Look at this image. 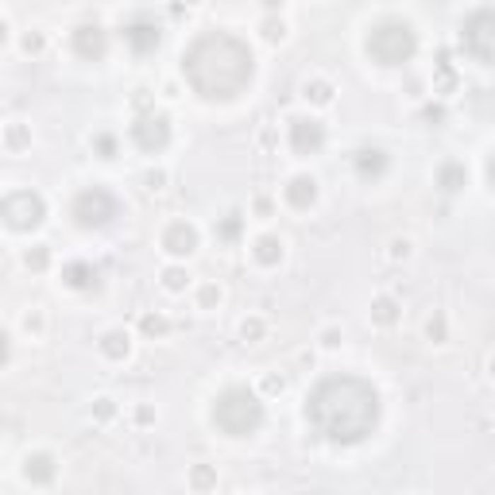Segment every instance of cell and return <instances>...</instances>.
<instances>
[{
    "mask_svg": "<svg viewBox=\"0 0 495 495\" xmlns=\"http://www.w3.org/2000/svg\"><path fill=\"white\" fill-rule=\"evenodd\" d=\"M194 484H197V488H209V484H213V472H209V468H197V472H194Z\"/></svg>",
    "mask_w": 495,
    "mask_h": 495,
    "instance_id": "obj_28",
    "label": "cell"
},
{
    "mask_svg": "<svg viewBox=\"0 0 495 495\" xmlns=\"http://www.w3.org/2000/svg\"><path fill=\"white\" fill-rule=\"evenodd\" d=\"M371 318H375L379 325H395V321H399V306H395V298H379L375 306H371Z\"/></svg>",
    "mask_w": 495,
    "mask_h": 495,
    "instance_id": "obj_20",
    "label": "cell"
},
{
    "mask_svg": "<svg viewBox=\"0 0 495 495\" xmlns=\"http://www.w3.org/2000/svg\"><path fill=\"white\" fill-rule=\"evenodd\" d=\"M0 217H4V225L16 228V233H31V228L43 225L47 202L35 194V190H12V194L0 202Z\"/></svg>",
    "mask_w": 495,
    "mask_h": 495,
    "instance_id": "obj_7",
    "label": "cell"
},
{
    "mask_svg": "<svg viewBox=\"0 0 495 495\" xmlns=\"http://www.w3.org/2000/svg\"><path fill=\"white\" fill-rule=\"evenodd\" d=\"M163 248H167L170 255H194V248H197V228L190 225V221H175V225L163 233Z\"/></svg>",
    "mask_w": 495,
    "mask_h": 495,
    "instance_id": "obj_12",
    "label": "cell"
},
{
    "mask_svg": "<svg viewBox=\"0 0 495 495\" xmlns=\"http://www.w3.org/2000/svg\"><path fill=\"white\" fill-rule=\"evenodd\" d=\"M8 139H12L16 147H23V144H28V132H23V128H12V136H8Z\"/></svg>",
    "mask_w": 495,
    "mask_h": 495,
    "instance_id": "obj_32",
    "label": "cell"
},
{
    "mask_svg": "<svg viewBox=\"0 0 495 495\" xmlns=\"http://www.w3.org/2000/svg\"><path fill=\"white\" fill-rule=\"evenodd\" d=\"M260 333H263L260 321H248V325H244V337H260Z\"/></svg>",
    "mask_w": 495,
    "mask_h": 495,
    "instance_id": "obj_33",
    "label": "cell"
},
{
    "mask_svg": "<svg viewBox=\"0 0 495 495\" xmlns=\"http://www.w3.org/2000/svg\"><path fill=\"white\" fill-rule=\"evenodd\" d=\"M213 302H221V291H217V286H205V291H202V306H213Z\"/></svg>",
    "mask_w": 495,
    "mask_h": 495,
    "instance_id": "obj_29",
    "label": "cell"
},
{
    "mask_svg": "<svg viewBox=\"0 0 495 495\" xmlns=\"http://www.w3.org/2000/svg\"><path fill=\"white\" fill-rule=\"evenodd\" d=\"M352 163H356L360 178H379L387 170V155L379 151V147H360V151L352 155Z\"/></svg>",
    "mask_w": 495,
    "mask_h": 495,
    "instance_id": "obj_14",
    "label": "cell"
},
{
    "mask_svg": "<svg viewBox=\"0 0 495 495\" xmlns=\"http://www.w3.org/2000/svg\"><path fill=\"white\" fill-rule=\"evenodd\" d=\"M255 260H260L263 267H275V263L283 260V240H275V236H260V240H255Z\"/></svg>",
    "mask_w": 495,
    "mask_h": 495,
    "instance_id": "obj_17",
    "label": "cell"
},
{
    "mask_svg": "<svg viewBox=\"0 0 495 495\" xmlns=\"http://www.w3.org/2000/svg\"><path fill=\"white\" fill-rule=\"evenodd\" d=\"M23 476H28L31 484H51L54 480V457L51 453H31V457L23 460Z\"/></svg>",
    "mask_w": 495,
    "mask_h": 495,
    "instance_id": "obj_16",
    "label": "cell"
},
{
    "mask_svg": "<svg viewBox=\"0 0 495 495\" xmlns=\"http://www.w3.org/2000/svg\"><path fill=\"white\" fill-rule=\"evenodd\" d=\"M286 202H291L294 209H310V205L318 202V182H313L310 175L291 178V186H286Z\"/></svg>",
    "mask_w": 495,
    "mask_h": 495,
    "instance_id": "obj_15",
    "label": "cell"
},
{
    "mask_svg": "<svg viewBox=\"0 0 495 495\" xmlns=\"http://www.w3.org/2000/svg\"><path fill=\"white\" fill-rule=\"evenodd\" d=\"M97 414H101V418H109V414H112V402H109V399H101V407H97Z\"/></svg>",
    "mask_w": 495,
    "mask_h": 495,
    "instance_id": "obj_34",
    "label": "cell"
},
{
    "mask_svg": "<svg viewBox=\"0 0 495 495\" xmlns=\"http://www.w3.org/2000/svg\"><path fill=\"white\" fill-rule=\"evenodd\" d=\"M47 263H51V252H47L43 244H39V248H31V252H28V267H31V271H43Z\"/></svg>",
    "mask_w": 495,
    "mask_h": 495,
    "instance_id": "obj_21",
    "label": "cell"
},
{
    "mask_svg": "<svg viewBox=\"0 0 495 495\" xmlns=\"http://www.w3.org/2000/svg\"><path fill=\"white\" fill-rule=\"evenodd\" d=\"M383 402L371 379L360 375H325L306 395V418L313 433L333 445H360L375 433Z\"/></svg>",
    "mask_w": 495,
    "mask_h": 495,
    "instance_id": "obj_1",
    "label": "cell"
},
{
    "mask_svg": "<svg viewBox=\"0 0 495 495\" xmlns=\"http://www.w3.org/2000/svg\"><path fill=\"white\" fill-rule=\"evenodd\" d=\"M117 197L109 194L105 186H89V190H81L78 197H74V205H70V217H74V225L78 228H105V225H112V217H117Z\"/></svg>",
    "mask_w": 495,
    "mask_h": 495,
    "instance_id": "obj_6",
    "label": "cell"
},
{
    "mask_svg": "<svg viewBox=\"0 0 495 495\" xmlns=\"http://www.w3.org/2000/svg\"><path fill=\"white\" fill-rule=\"evenodd\" d=\"M460 43H465V51L480 66H491V59H495V12L488 4L465 16V23H460Z\"/></svg>",
    "mask_w": 495,
    "mask_h": 495,
    "instance_id": "obj_5",
    "label": "cell"
},
{
    "mask_svg": "<svg viewBox=\"0 0 495 495\" xmlns=\"http://www.w3.org/2000/svg\"><path fill=\"white\" fill-rule=\"evenodd\" d=\"M23 51H43V35H28L23 39Z\"/></svg>",
    "mask_w": 495,
    "mask_h": 495,
    "instance_id": "obj_31",
    "label": "cell"
},
{
    "mask_svg": "<svg viewBox=\"0 0 495 495\" xmlns=\"http://www.w3.org/2000/svg\"><path fill=\"white\" fill-rule=\"evenodd\" d=\"M132 139H136L139 151L159 155L163 147L170 144V120L163 112H139L136 124H132Z\"/></svg>",
    "mask_w": 495,
    "mask_h": 495,
    "instance_id": "obj_8",
    "label": "cell"
},
{
    "mask_svg": "<svg viewBox=\"0 0 495 495\" xmlns=\"http://www.w3.org/2000/svg\"><path fill=\"white\" fill-rule=\"evenodd\" d=\"M163 279H167V286H170V291H182V286H186V279H190V275H186V271H182V267H170V271H167V275H163Z\"/></svg>",
    "mask_w": 495,
    "mask_h": 495,
    "instance_id": "obj_24",
    "label": "cell"
},
{
    "mask_svg": "<svg viewBox=\"0 0 495 495\" xmlns=\"http://www.w3.org/2000/svg\"><path fill=\"white\" fill-rule=\"evenodd\" d=\"M182 74L202 101H233L255 78V54L228 31H202L182 51Z\"/></svg>",
    "mask_w": 495,
    "mask_h": 495,
    "instance_id": "obj_2",
    "label": "cell"
},
{
    "mask_svg": "<svg viewBox=\"0 0 495 495\" xmlns=\"http://www.w3.org/2000/svg\"><path fill=\"white\" fill-rule=\"evenodd\" d=\"M167 318H155V313H147V318H144V333L147 337H163V333H167Z\"/></svg>",
    "mask_w": 495,
    "mask_h": 495,
    "instance_id": "obj_22",
    "label": "cell"
},
{
    "mask_svg": "<svg viewBox=\"0 0 495 495\" xmlns=\"http://www.w3.org/2000/svg\"><path fill=\"white\" fill-rule=\"evenodd\" d=\"M213 422L228 437H252L263 426V402L248 387H225L213 402Z\"/></svg>",
    "mask_w": 495,
    "mask_h": 495,
    "instance_id": "obj_3",
    "label": "cell"
},
{
    "mask_svg": "<svg viewBox=\"0 0 495 495\" xmlns=\"http://www.w3.org/2000/svg\"><path fill=\"white\" fill-rule=\"evenodd\" d=\"M465 167H457V163H449V167H441V175H437V182H441V190H449V194H453V190H460V186H465Z\"/></svg>",
    "mask_w": 495,
    "mask_h": 495,
    "instance_id": "obj_19",
    "label": "cell"
},
{
    "mask_svg": "<svg viewBox=\"0 0 495 495\" xmlns=\"http://www.w3.org/2000/svg\"><path fill=\"white\" fill-rule=\"evenodd\" d=\"M263 35H267V39H271V43H279V39H283V35H286V28H283V20H267V23H263Z\"/></svg>",
    "mask_w": 495,
    "mask_h": 495,
    "instance_id": "obj_25",
    "label": "cell"
},
{
    "mask_svg": "<svg viewBox=\"0 0 495 495\" xmlns=\"http://www.w3.org/2000/svg\"><path fill=\"white\" fill-rule=\"evenodd\" d=\"M236 233H240V217L233 213V217H228L225 225H221V236H225V240H236Z\"/></svg>",
    "mask_w": 495,
    "mask_h": 495,
    "instance_id": "obj_26",
    "label": "cell"
},
{
    "mask_svg": "<svg viewBox=\"0 0 495 495\" xmlns=\"http://www.w3.org/2000/svg\"><path fill=\"white\" fill-rule=\"evenodd\" d=\"M291 147H294V155H318L325 147V128L310 117H294L291 120Z\"/></svg>",
    "mask_w": 495,
    "mask_h": 495,
    "instance_id": "obj_10",
    "label": "cell"
},
{
    "mask_svg": "<svg viewBox=\"0 0 495 495\" xmlns=\"http://www.w3.org/2000/svg\"><path fill=\"white\" fill-rule=\"evenodd\" d=\"M4 39H8V23L0 20V43H4Z\"/></svg>",
    "mask_w": 495,
    "mask_h": 495,
    "instance_id": "obj_35",
    "label": "cell"
},
{
    "mask_svg": "<svg viewBox=\"0 0 495 495\" xmlns=\"http://www.w3.org/2000/svg\"><path fill=\"white\" fill-rule=\"evenodd\" d=\"M124 43L132 47V54H155L163 43V31L155 20H132L124 23Z\"/></svg>",
    "mask_w": 495,
    "mask_h": 495,
    "instance_id": "obj_11",
    "label": "cell"
},
{
    "mask_svg": "<svg viewBox=\"0 0 495 495\" xmlns=\"http://www.w3.org/2000/svg\"><path fill=\"white\" fill-rule=\"evenodd\" d=\"M62 279H66V286H74V291H97L101 286V275H97V267L93 263H66V271H62Z\"/></svg>",
    "mask_w": 495,
    "mask_h": 495,
    "instance_id": "obj_13",
    "label": "cell"
},
{
    "mask_svg": "<svg viewBox=\"0 0 495 495\" xmlns=\"http://www.w3.org/2000/svg\"><path fill=\"white\" fill-rule=\"evenodd\" d=\"M70 47H74V54L78 59H86V62H101L105 54H109V31L101 28V23H78L74 28V35H70Z\"/></svg>",
    "mask_w": 495,
    "mask_h": 495,
    "instance_id": "obj_9",
    "label": "cell"
},
{
    "mask_svg": "<svg viewBox=\"0 0 495 495\" xmlns=\"http://www.w3.org/2000/svg\"><path fill=\"white\" fill-rule=\"evenodd\" d=\"M93 144H97V151H101V159H112V151H117V144H112V136H97Z\"/></svg>",
    "mask_w": 495,
    "mask_h": 495,
    "instance_id": "obj_27",
    "label": "cell"
},
{
    "mask_svg": "<svg viewBox=\"0 0 495 495\" xmlns=\"http://www.w3.org/2000/svg\"><path fill=\"white\" fill-rule=\"evenodd\" d=\"M101 352L109 360H124L128 356V333H105L101 337Z\"/></svg>",
    "mask_w": 495,
    "mask_h": 495,
    "instance_id": "obj_18",
    "label": "cell"
},
{
    "mask_svg": "<svg viewBox=\"0 0 495 495\" xmlns=\"http://www.w3.org/2000/svg\"><path fill=\"white\" fill-rule=\"evenodd\" d=\"M306 97H313V101H329L333 89H329V81H313V86H306Z\"/></svg>",
    "mask_w": 495,
    "mask_h": 495,
    "instance_id": "obj_23",
    "label": "cell"
},
{
    "mask_svg": "<svg viewBox=\"0 0 495 495\" xmlns=\"http://www.w3.org/2000/svg\"><path fill=\"white\" fill-rule=\"evenodd\" d=\"M8 356H12V341H8V333L0 329V364H4Z\"/></svg>",
    "mask_w": 495,
    "mask_h": 495,
    "instance_id": "obj_30",
    "label": "cell"
},
{
    "mask_svg": "<svg viewBox=\"0 0 495 495\" xmlns=\"http://www.w3.org/2000/svg\"><path fill=\"white\" fill-rule=\"evenodd\" d=\"M418 51V35L407 20H379L368 31V54L379 66H402Z\"/></svg>",
    "mask_w": 495,
    "mask_h": 495,
    "instance_id": "obj_4",
    "label": "cell"
}]
</instances>
